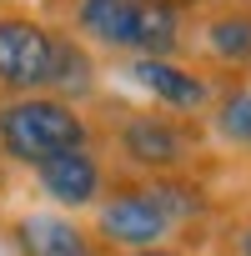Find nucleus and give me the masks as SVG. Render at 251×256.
Instances as JSON below:
<instances>
[{
	"mask_svg": "<svg viewBox=\"0 0 251 256\" xmlns=\"http://www.w3.org/2000/svg\"><path fill=\"white\" fill-rule=\"evenodd\" d=\"M216 216L211 191L196 176H126L110 171L106 196L86 216V226L110 251H146V246H186L196 251Z\"/></svg>",
	"mask_w": 251,
	"mask_h": 256,
	"instance_id": "f257e3e1",
	"label": "nucleus"
},
{
	"mask_svg": "<svg viewBox=\"0 0 251 256\" xmlns=\"http://www.w3.org/2000/svg\"><path fill=\"white\" fill-rule=\"evenodd\" d=\"M90 120H96V146L106 151L110 171H126V176H196V161L211 146L206 120L136 106L110 90L90 106Z\"/></svg>",
	"mask_w": 251,
	"mask_h": 256,
	"instance_id": "f03ea898",
	"label": "nucleus"
},
{
	"mask_svg": "<svg viewBox=\"0 0 251 256\" xmlns=\"http://www.w3.org/2000/svg\"><path fill=\"white\" fill-rule=\"evenodd\" d=\"M70 36H80L96 56L110 60H196L191 56V16L161 0H66Z\"/></svg>",
	"mask_w": 251,
	"mask_h": 256,
	"instance_id": "7ed1b4c3",
	"label": "nucleus"
},
{
	"mask_svg": "<svg viewBox=\"0 0 251 256\" xmlns=\"http://www.w3.org/2000/svg\"><path fill=\"white\" fill-rule=\"evenodd\" d=\"M96 146V120L90 110L56 100V96H16L0 100V161H10L20 171L60 156V151H80Z\"/></svg>",
	"mask_w": 251,
	"mask_h": 256,
	"instance_id": "20e7f679",
	"label": "nucleus"
},
{
	"mask_svg": "<svg viewBox=\"0 0 251 256\" xmlns=\"http://www.w3.org/2000/svg\"><path fill=\"white\" fill-rule=\"evenodd\" d=\"M50 80V20L30 6H0V100L40 96Z\"/></svg>",
	"mask_w": 251,
	"mask_h": 256,
	"instance_id": "39448f33",
	"label": "nucleus"
},
{
	"mask_svg": "<svg viewBox=\"0 0 251 256\" xmlns=\"http://www.w3.org/2000/svg\"><path fill=\"white\" fill-rule=\"evenodd\" d=\"M120 70H126V80L146 96V106L171 110V116H186V120H206V110H211V100L221 90V76H211L196 60L141 56V60H120Z\"/></svg>",
	"mask_w": 251,
	"mask_h": 256,
	"instance_id": "423d86ee",
	"label": "nucleus"
},
{
	"mask_svg": "<svg viewBox=\"0 0 251 256\" xmlns=\"http://www.w3.org/2000/svg\"><path fill=\"white\" fill-rule=\"evenodd\" d=\"M191 56L211 76H251V0H206L191 16Z\"/></svg>",
	"mask_w": 251,
	"mask_h": 256,
	"instance_id": "0eeeda50",
	"label": "nucleus"
},
{
	"mask_svg": "<svg viewBox=\"0 0 251 256\" xmlns=\"http://www.w3.org/2000/svg\"><path fill=\"white\" fill-rule=\"evenodd\" d=\"M30 181H36V191L50 201V211L90 216L96 201H100L106 186H110V161H106L100 146H80V151H60V156L30 166Z\"/></svg>",
	"mask_w": 251,
	"mask_h": 256,
	"instance_id": "6e6552de",
	"label": "nucleus"
},
{
	"mask_svg": "<svg viewBox=\"0 0 251 256\" xmlns=\"http://www.w3.org/2000/svg\"><path fill=\"white\" fill-rule=\"evenodd\" d=\"M6 241L16 246V256H116L110 246H100V236L86 226V216H66L50 206H30V211L10 216Z\"/></svg>",
	"mask_w": 251,
	"mask_h": 256,
	"instance_id": "1a4fd4ad",
	"label": "nucleus"
},
{
	"mask_svg": "<svg viewBox=\"0 0 251 256\" xmlns=\"http://www.w3.org/2000/svg\"><path fill=\"white\" fill-rule=\"evenodd\" d=\"M46 96L70 100L80 110H90L106 96V66H100V56L80 36H70L60 20H50V80H46Z\"/></svg>",
	"mask_w": 251,
	"mask_h": 256,
	"instance_id": "9d476101",
	"label": "nucleus"
},
{
	"mask_svg": "<svg viewBox=\"0 0 251 256\" xmlns=\"http://www.w3.org/2000/svg\"><path fill=\"white\" fill-rule=\"evenodd\" d=\"M206 141L251 156V76H231L221 80L211 110H206Z\"/></svg>",
	"mask_w": 251,
	"mask_h": 256,
	"instance_id": "9b49d317",
	"label": "nucleus"
},
{
	"mask_svg": "<svg viewBox=\"0 0 251 256\" xmlns=\"http://www.w3.org/2000/svg\"><path fill=\"white\" fill-rule=\"evenodd\" d=\"M226 256H251V211H241L226 231Z\"/></svg>",
	"mask_w": 251,
	"mask_h": 256,
	"instance_id": "f8f14e48",
	"label": "nucleus"
},
{
	"mask_svg": "<svg viewBox=\"0 0 251 256\" xmlns=\"http://www.w3.org/2000/svg\"><path fill=\"white\" fill-rule=\"evenodd\" d=\"M116 256H201V251H186V246H146V251H116Z\"/></svg>",
	"mask_w": 251,
	"mask_h": 256,
	"instance_id": "ddd939ff",
	"label": "nucleus"
},
{
	"mask_svg": "<svg viewBox=\"0 0 251 256\" xmlns=\"http://www.w3.org/2000/svg\"><path fill=\"white\" fill-rule=\"evenodd\" d=\"M161 6H171V10H181V16H196L206 0H161Z\"/></svg>",
	"mask_w": 251,
	"mask_h": 256,
	"instance_id": "4468645a",
	"label": "nucleus"
}]
</instances>
